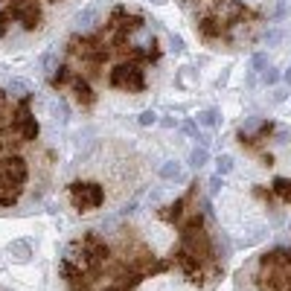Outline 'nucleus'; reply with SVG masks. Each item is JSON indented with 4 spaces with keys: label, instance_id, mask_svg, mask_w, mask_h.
I'll list each match as a JSON object with an SVG mask.
<instances>
[{
    "label": "nucleus",
    "instance_id": "f257e3e1",
    "mask_svg": "<svg viewBox=\"0 0 291 291\" xmlns=\"http://www.w3.org/2000/svg\"><path fill=\"white\" fill-rule=\"evenodd\" d=\"M111 85L120 87V90H128V93H143L146 90V76H143L137 61H120L111 70Z\"/></svg>",
    "mask_w": 291,
    "mask_h": 291
},
{
    "label": "nucleus",
    "instance_id": "f03ea898",
    "mask_svg": "<svg viewBox=\"0 0 291 291\" xmlns=\"http://www.w3.org/2000/svg\"><path fill=\"white\" fill-rule=\"evenodd\" d=\"M70 201L79 213L96 210L105 201V189L99 184H90V181H76V184H70Z\"/></svg>",
    "mask_w": 291,
    "mask_h": 291
},
{
    "label": "nucleus",
    "instance_id": "7ed1b4c3",
    "mask_svg": "<svg viewBox=\"0 0 291 291\" xmlns=\"http://www.w3.org/2000/svg\"><path fill=\"white\" fill-rule=\"evenodd\" d=\"M12 128H15V134L20 137V143H32V140H38V120L32 117V111H29V96L26 99H20V105H17L15 111V120H12Z\"/></svg>",
    "mask_w": 291,
    "mask_h": 291
},
{
    "label": "nucleus",
    "instance_id": "20e7f679",
    "mask_svg": "<svg viewBox=\"0 0 291 291\" xmlns=\"http://www.w3.org/2000/svg\"><path fill=\"white\" fill-rule=\"evenodd\" d=\"M12 15H15V20H20L23 29H35L38 20H41L35 0H12Z\"/></svg>",
    "mask_w": 291,
    "mask_h": 291
},
{
    "label": "nucleus",
    "instance_id": "39448f33",
    "mask_svg": "<svg viewBox=\"0 0 291 291\" xmlns=\"http://www.w3.org/2000/svg\"><path fill=\"white\" fill-rule=\"evenodd\" d=\"M198 35H201L204 41H219L222 35H227V23L216 15H207V17L198 20Z\"/></svg>",
    "mask_w": 291,
    "mask_h": 291
},
{
    "label": "nucleus",
    "instance_id": "423d86ee",
    "mask_svg": "<svg viewBox=\"0 0 291 291\" xmlns=\"http://www.w3.org/2000/svg\"><path fill=\"white\" fill-rule=\"evenodd\" d=\"M61 277H64V283H67L70 291H87L90 277H87L85 271H79V268H73L70 262H61Z\"/></svg>",
    "mask_w": 291,
    "mask_h": 291
},
{
    "label": "nucleus",
    "instance_id": "0eeeda50",
    "mask_svg": "<svg viewBox=\"0 0 291 291\" xmlns=\"http://www.w3.org/2000/svg\"><path fill=\"white\" fill-rule=\"evenodd\" d=\"M70 90H73V99L82 105V108H90V105L96 102V93H93V87L87 85V79H79V76H73V82H70Z\"/></svg>",
    "mask_w": 291,
    "mask_h": 291
},
{
    "label": "nucleus",
    "instance_id": "6e6552de",
    "mask_svg": "<svg viewBox=\"0 0 291 291\" xmlns=\"http://www.w3.org/2000/svg\"><path fill=\"white\" fill-rule=\"evenodd\" d=\"M96 20H99V3H90V6H85V9L76 15V26H79L82 32H87V29L96 26Z\"/></svg>",
    "mask_w": 291,
    "mask_h": 291
},
{
    "label": "nucleus",
    "instance_id": "1a4fd4ad",
    "mask_svg": "<svg viewBox=\"0 0 291 291\" xmlns=\"http://www.w3.org/2000/svg\"><path fill=\"white\" fill-rule=\"evenodd\" d=\"M6 93H9L12 99H26V96L32 93V87H29L26 79H9V82H6Z\"/></svg>",
    "mask_w": 291,
    "mask_h": 291
},
{
    "label": "nucleus",
    "instance_id": "9d476101",
    "mask_svg": "<svg viewBox=\"0 0 291 291\" xmlns=\"http://www.w3.org/2000/svg\"><path fill=\"white\" fill-rule=\"evenodd\" d=\"M9 254L17 259V262H26V259L32 257V245L26 239H15L12 245H9Z\"/></svg>",
    "mask_w": 291,
    "mask_h": 291
},
{
    "label": "nucleus",
    "instance_id": "9b49d317",
    "mask_svg": "<svg viewBox=\"0 0 291 291\" xmlns=\"http://www.w3.org/2000/svg\"><path fill=\"white\" fill-rule=\"evenodd\" d=\"M160 178H163V181H184L181 163H178V160H166V163L160 166Z\"/></svg>",
    "mask_w": 291,
    "mask_h": 291
},
{
    "label": "nucleus",
    "instance_id": "f8f14e48",
    "mask_svg": "<svg viewBox=\"0 0 291 291\" xmlns=\"http://www.w3.org/2000/svg\"><path fill=\"white\" fill-rule=\"evenodd\" d=\"M207 160H210V152H207L204 146H195V149L189 152V166H192V169H201V166H207Z\"/></svg>",
    "mask_w": 291,
    "mask_h": 291
},
{
    "label": "nucleus",
    "instance_id": "ddd939ff",
    "mask_svg": "<svg viewBox=\"0 0 291 291\" xmlns=\"http://www.w3.org/2000/svg\"><path fill=\"white\" fill-rule=\"evenodd\" d=\"M52 117H55L58 122H67V120H70L67 99H61V96H58V99H52Z\"/></svg>",
    "mask_w": 291,
    "mask_h": 291
},
{
    "label": "nucleus",
    "instance_id": "4468645a",
    "mask_svg": "<svg viewBox=\"0 0 291 291\" xmlns=\"http://www.w3.org/2000/svg\"><path fill=\"white\" fill-rule=\"evenodd\" d=\"M41 70H44V73H47V76H52V73H55V70H58V52H44V55H41Z\"/></svg>",
    "mask_w": 291,
    "mask_h": 291
},
{
    "label": "nucleus",
    "instance_id": "2eb2a0df",
    "mask_svg": "<svg viewBox=\"0 0 291 291\" xmlns=\"http://www.w3.org/2000/svg\"><path fill=\"white\" fill-rule=\"evenodd\" d=\"M271 187H274V195H280L283 201H289V204H291V181H286V178H277Z\"/></svg>",
    "mask_w": 291,
    "mask_h": 291
},
{
    "label": "nucleus",
    "instance_id": "dca6fc26",
    "mask_svg": "<svg viewBox=\"0 0 291 291\" xmlns=\"http://www.w3.org/2000/svg\"><path fill=\"white\" fill-rule=\"evenodd\" d=\"M268 67V52H254L251 55V73H262Z\"/></svg>",
    "mask_w": 291,
    "mask_h": 291
},
{
    "label": "nucleus",
    "instance_id": "f3484780",
    "mask_svg": "<svg viewBox=\"0 0 291 291\" xmlns=\"http://www.w3.org/2000/svg\"><path fill=\"white\" fill-rule=\"evenodd\" d=\"M198 122H201V125H207V128L219 125V111H216V108H207V111H201V114H198Z\"/></svg>",
    "mask_w": 291,
    "mask_h": 291
},
{
    "label": "nucleus",
    "instance_id": "a211bd4d",
    "mask_svg": "<svg viewBox=\"0 0 291 291\" xmlns=\"http://www.w3.org/2000/svg\"><path fill=\"white\" fill-rule=\"evenodd\" d=\"M15 20V15H12V6H6V9H0V38H6V32H9V23Z\"/></svg>",
    "mask_w": 291,
    "mask_h": 291
},
{
    "label": "nucleus",
    "instance_id": "6ab92c4d",
    "mask_svg": "<svg viewBox=\"0 0 291 291\" xmlns=\"http://www.w3.org/2000/svg\"><path fill=\"white\" fill-rule=\"evenodd\" d=\"M230 172H233V157L230 154H222L216 160V175H230Z\"/></svg>",
    "mask_w": 291,
    "mask_h": 291
},
{
    "label": "nucleus",
    "instance_id": "aec40b11",
    "mask_svg": "<svg viewBox=\"0 0 291 291\" xmlns=\"http://www.w3.org/2000/svg\"><path fill=\"white\" fill-rule=\"evenodd\" d=\"M262 82L271 87V85H277L280 82V70H274V67H265L262 70Z\"/></svg>",
    "mask_w": 291,
    "mask_h": 291
},
{
    "label": "nucleus",
    "instance_id": "412c9836",
    "mask_svg": "<svg viewBox=\"0 0 291 291\" xmlns=\"http://www.w3.org/2000/svg\"><path fill=\"white\" fill-rule=\"evenodd\" d=\"M222 187H224V175H213L210 178V195H219Z\"/></svg>",
    "mask_w": 291,
    "mask_h": 291
},
{
    "label": "nucleus",
    "instance_id": "4be33fe9",
    "mask_svg": "<svg viewBox=\"0 0 291 291\" xmlns=\"http://www.w3.org/2000/svg\"><path fill=\"white\" fill-rule=\"evenodd\" d=\"M137 122H140V125H154V122H157V114L149 108V111H143V114L137 117Z\"/></svg>",
    "mask_w": 291,
    "mask_h": 291
},
{
    "label": "nucleus",
    "instance_id": "5701e85b",
    "mask_svg": "<svg viewBox=\"0 0 291 291\" xmlns=\"http://www.w3.org/2000/svg\"><path fill=\"white\" fill-rule=\"evenodd\" d=\"M181 131H184L187 137H198V125H195L192 120H184V122H181Z\"/></svg>",
    "mask_w": 291,
    "mask_h": 291
},
{
    "label": "nucleus",
    "instance_id": "b1692460",
    "mask_svg": "<svg viewBox=\"0 0 291 291\" xmlns=\"http://www.w3.org/2000/svg\"><path fill=\"white\" fill-rule=\"evenodd\" d=\"M172 50L184 52V38H181V35H172Z\"/></svg>",
    "mask_w": 291,
    "mask_h": 291
},
{
    "label": "nucleus",
    "instance_id": "393cba45",
    "mask_svg": "<svg viewBox=\"0 0 291 291\" xmlns=\"http://www.w3.org/2000/svg\"><path fill=\"white\" fill-rule=\"evenodd\" d=\"M280 38H283V35L277 32V29H271V32L265 35V41H268V44H280Z\"/></svg>",
    "mask_w": 291,
    "mask_h": 291
},
{
    "label": "nucleus",
    "instance_id": "a878e982",
    "mask_svg": "<svg viewBox=\"0 0 291 291\" xmlns=\"http://www.w3.org/2000/svg\"><path fill=\"white\" fill-rule=\"evenodd\" d=\"M160 125H163V128H175V125H178V122L172 120V117H166V120H160Z\"/></svg>",
    "mask_w": 291,
    "mask_h": 291
},
{
    "label": "nucleus",
    "instance_id": "bb28decb",
    "mask_svg": "<svg viewBox=\"0 0 291 291\" xmlns=\"http://www.w3.org/2000/svg\"><path fill=\"white\" fill-rule=\"evenodd\" d=\"M283 79H286V85H291V67L286 70V73H283Z\"/></svg>",
    "mask_w": 291,
    "mask_h": 291
},
{
    "label": "nucleus",
    "instance_id": "cd10ccee",
    "mask_svg": "<svg viewBox=\"0 0 291 291\" xmlns=\"http://www.w3.org/2000/svg\"><path fill=\"white\" fill-rule=\"evenodd\" d=\"M0 111H3V99H0Z\"/></svg>",
    "mask_w": 291,
    "mask_h": 291
},
{
    "label": "nucleus",
    "instance_id": "c85d7f7f",
    "mask_svg": "<svg viewBox=\"0 0 291 291\" xmlns=\"http://www.w3.org/2000/svg\"><path fill=\"white\" fill-rule=\"evenodd\" d=\"M152 3H160V0H152Z\"/></svg>",
    "mask_w": 291,
    "mask_h": 291
}]
</instances>
